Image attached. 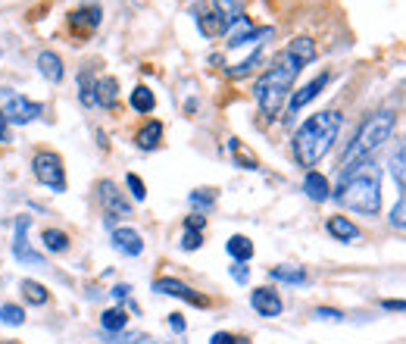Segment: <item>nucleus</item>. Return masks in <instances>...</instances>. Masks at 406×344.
Segmentation results:
<instances>
[{
  "instance_id": "nucleus-20",
  "label": "nucleus",
  "mask_w": 406,
  "mask_h": 344,
  "mask_svg": "<svg viewBox=\"0 0 406 344\" xmlns=\"http://www.w3.org/2000/svg\"><path fill=\"white\" fill-rule=\"evenodd\" d=\"M269 275L275 282H288V285H307L309 282L307 269H300V266H272Z\"/></svg>"
},
{
  "instance_id": "nucleus-30",
  "label": "nucleus",
  "mask_w": 406,
  "mask_h": 344,
  "mask_svg": "<svg viewBox=\"0 0 406 344\" xmlns=\"http://www.w3.org/2000/svg\"><path fill=\"white\" fill-rule=\"evenodd\" d=\"M228 148H231V153H235V157H238V160H241V163H244V170H259V166H257V157L244 150L238 138H231V141H228Z\"/></svg>"
},
{
  "instance_id": "nucleus-7",
  "label": "nucleus",
  "mask_w": 406,
  "mask_h": 344,
  "mask_svg": "<svg viewBox=\"0 0 406 344\" xmlns=\"http://www.w3.org/2000/svg\"><path fill=\"white\" fill-rule=\"evenodd\" d=\"M28 225H32V216L16 219V229H13V260L25 263V266H47L44 257L38 251H32V244H28Z\"/></svg>"
},
{
  "instance_id": "nucleus-9",
  "label": "nucleus",
  "mask_w": 406,
  "mask_h": 344,
  "mask_svg": "<svg viewBox=\"0 0 406 344\" xmlns=\"http://www.w3.org/2000/svg\"><path fill=\"white\" fill-rule=\"evenodd\" d=\"M194 19H197L200 32L207 35V38H216V35H226V32H228L226 19H222L219 13H216V6H213V4H200V6H194Z\"/></svg>"
},
{
  "instance_id": "nucleus-12",
  "label": "nucleus",
  "mask_w": 406,
  "mask_h": 344,
  "mask_svg": "<svg viewBox=\"0 0 406 344\" xmlns=\"http://www.w3.org/2000/svg\"><path fill=\"white\" fill-rule=\"evenodd\" d=\"M113 247L125 257H141L144 254V238L137 235L135 229H113Z\"/></svg>"
},
{
  "instance_id": "nucleus-11",
  "label": "nucleus",
  "mask_w": 406,
  "mask_h": 344,
  "mask_svg": "<svg viewBox=\"0 0 406 344\" xmlns=\"http://www.w3.org/2000/svg\"><path fill=\"white\" fill-rule=\"evenodd\" d=\"M97 197H100V203L106 207V213H116V216H128V213H132L128 201L122 197V191L113 185L110 179H104V182L97 185Z\"/></svg>"
},
{
  "instance_id": "nucleus-32",
  "label": "nucleus",
  "mask_w": 406,
  "mask_h": 344,
  "mask_svg": "<svg viewBox=\"0 0 406 344\" xmlns=\"http://www.w3.org/2000/svg\"><path fill=\"white\" fill-rule=\"evenodd\" d=\"M200 244H203V235H200V232L185 229V235H181V247H185V251H197Z\"/></svg>"
},
{
  "instance_id": "nucleus-38",
  "label": "nucleus",
  "mask_w": 406,
  "mask_h": 344,
  "mask_svg": "<svg viewBox=\"0 0 406 344\" xmlns=\"http://www.w3.org/2000/svg\"><path fill=\"white\" fill-rule=\"evenodd\" d=\"M381 307L390 313H406V301H381Z\"/></svg>"
},
{
  "instance_id": "nucleus-33",
  "label": "nucleus",
  "mask_w": 406,
  "mask_h": 344,
  "mask_svg": "<svg viewBox=\"0 0 406 344\" xmlns=\"http://www.w3.org/2000/svg\"><path fill=\"white\" fill-rule=\"evenodd\" d=\"M313 316H316V319H328V323H338L344 313H340V310H331V307H316Z\"/></svg>"
},
{
  "instance_id": "nucleus-41",
  "label": "nucleus",
  "mask_w": 406,
  "mask_h": 344,
  "mask_svg": "<svg viewBox=\"0 0 406 344\" xmlns=\"http://www.w3.org/2000/svg\"><path fill=\"white\" fill-rule=\"evenodd\" d=\"M0 344H13V341H0Z\"/></svg>"
},
{
  "instance_id": "nucleus-19",
  "label": "nucleus",
  "mask_w": 406,
  "mask_h": 344,
  "mask_svg": "<svg viewBox=\"0 0 406 344\" xmlns=\"http://www.w3.org/2000/svg\"><path fill=\"white\" fill-rule=\"evenodd\" d=\"M226 251H228V257L235 260V263H247L253 257V241L247 235H231L228 244H226Z\"/></svg>"
},
{
  "instance_id": "nucleus-3",
  "label": "nucleus",
  "mask_w": 406,
  "mask_h": 344,
  "mask_svg": "<svg viewBox=\"0 0 406 344\" xmlns=\"http://www.w3.org/2000/svg\"><path fill=\"white\" fill-rule=\"evenodd\" d=\"M338 131H340V113H338V109H322V113L309 116V119L303 122V126L297 129V135H294L297 163L307 166V170H313L319 160L331 150Z\"/></svg>"
},
{
  "instance_id": "nucleus-23",
  "label": "nucleus",
  "mask_w": 406,
  "mask_h": 344,
  "mask_svg": "<svg viewBox=\"0 0 406 344\" xmlns=\"http://www.w3.org/2000/svg\"><path fill=\"white\" fill-rule=\"evenodd\" d=\"M132 107L137 109V113H154V107H156L154 91H150L147 85H137L132 91Z\"/></svg>"
},
{
  "instance_id": "nucleus-36",
  "label": "nucleus",
  "mask_w": 406,
  "mask_h": 344,
  "mask_svg": "<svg viewBox=\"0 0 406 344\" xmlns=\"http://www.w3.org/2000/svg\"><path fill=\"white\" fill-rule=\"evenodd\" d=\"M209 344H238V338L231 332H216L213 338H209Z\"/></svg>"
},
{
  "instance_id": "nucleus-8",
  "label": "nucleus",
  "mask_w": 406,
  "mask_h": 344,
  "mask_svg": "<svg viewBox=\"0 0 406 344\" xmlns=\"http://www.w3.org/2000/svg\"><path fill=\"white\" fill-rule=\"evenodd\" d=\"M154 291L156 295H169V297H178V301L185 304H194V307H209V301L203 295L191 288V285H185L181 279H172V275H163V279L154 282Z\"/></svg>"
},
{
  "instance_id": "nucleus-29",
  "label": "nucleus",
  "mask_w": 406,
  "mask_h": 344,
  "mask_svg": "<svg viewBox=\"0 0 406 344\" xmlns=\"http://www.w3.org/2000/svg\"><path fill=\"white\" fill-rule=\"evenodd\" d=\"M213 203H216V191H209V188H200V191L191 194V207L197 210V213H207Z\"/></svg>"
},
{
  "instance_id": "nucleus-27",
  "label": "nucleus",
  "mask_w": 406,
  "mask_h": 344,
  "mask_svg": "<svg viewBox=\"0 0 406 344\" xmlns=\"http://www.w3.org/2000/svg\"><path fill=\"white\" fill-rule=\"evenodd\" d=\"M0 323H4V326H23L25 323V310L19 304H4V307H0Z\"/></svg>"
},
{
  "instance_id": "nucleus-2",
  "label": "nucleus",
  "mask_w": 406,
  "mask_h": 344,
  "mask_svg": "<svg viewBox=\"0 0 406 344\" xmlns=\"http://www.w3.org/2000/svg\"><path fill=\"white\" fill-rule=\"evenodd\" d=\"M338 203L353 213L362 216H379L381 210V170L372 160H362V163L344 166L338 179Z\"/></svg>"
},
{
  "instance_id": "nucleus-34",
  "label": "nucleus",
  "mask_w": 406,
  "mask_h": 344,
  "mask_svg": "<svg viewBox=\"0 0 406 344\" xmlns=\"http://www.w3.org/2000/svg\"><path fill=\"white\" fill-rule=\"evenodd\" d=\"M231 279H235V282H241V285H247V279H250V269L244 266V263H235V266H231Z\"/></svg>"
},
{
  "instance_id": "nucleus-14",
  "label": "nucleus",
  "mask_w": 406,
  "mask_h": 344,
  "mask_svg": "<svg viewBox=\"0 0 406 344\" xmlns=\"http://www.w3.org/2000/svg\"><path fill=\"white\" fill-rule=\"evenodd\" d=\"M325 229H328V235H331V238H338V241H350V244H357V241L362 238V232L357 229V223H350L347 216H331Z\"/></svg>"
},
{
  "instance_id": "nucleus-16",
  "label": "nucleus",
  "mask_w": 406,
  "mask_h": 344,
  "mask_svg": "<svg viewBox=\"0 0 406 344\" xmlns=\"http://www.w3.org/2000/svg\"><path fill=\"white\" fill-rule=\"evenodd\" d=\"M38 72L47 78L50 85H56V82H63V72L66 69H63V60L54 54V50H41L38 54Z\"/></svg>"
},
{
  "instance_id": "nucleus-21",
  "label": "nucleus",
  "mask_w": 406,
  "mask_h": 344,
  "mask_svg": "<svg viewBox=\"0 0 406 344\" xmlns=\"http://www.w3.org/2000/svg\"><path fill=\"white\" fill-rule=\"evenodd\" d=\"M100 326L106 328V332H122V328L128 326V316L122 307H110V310L100 313Z\"/></svg>"
},
{
  "instance_id": "nucleus-39",
  "label": "nucleus",
  "mask_w": 406,
  "mask_h": 344,
  "mask_svg": "<svg viewBox=\"0 0 406 344\" xmlns=\"http://www.w3.org/2000/svg\"><path fill=\"white\" fill-rule=\"evenodd\" d=\"M128 291H132L128 285H116V288H113V297H116V301H128Z\"/></svg>"
},
{
  "instance_id": "nucleus-26",
  "label": "nucleus",
  "mask_w": 406,
  "mask_h": 344,
  "mask_svg": "<svg viewBox=\"0 0 406 344\" xmlns=\"http://www.w3.org/2000/svg\"><path fill=\"white\" fill-rule=\"evenodd\" d=\"M209 4L216 6V13H219L222 19H226V25L231 28L238 19H241V10H238V0H209Z\"/></svg>"
},
{
  "instance_id": "nucleus-17",
  "label": "nucleus",
  "mask_w": 406,
  "mask_h": 344,
  "mask_svg": "<svg viewBox=\"0 0 406 344\" xmlns=\"http://www.w3.org/2000/svg\"><path fill=\"white\" fill-rule=\"evenodd\" d=\"M135 141H137V148H141V150H156V148H159V141H163V122L150 119L147 126L137 131Z\"/></svg>"
},
{
  "instance_id": "nucleus-22",
  "label": "nucleus",
  "mask_w": 406,
  "mask_h": 344,
  "mask_svg": "<svg viewBox=\"0 0 406 344\" xmlns=\"http://www.w3.org/2000/svg\"><path fill=\"white\" fill-rule=\"evenodd\" d=\"M41 241H44V247L50 254L69 251V235H66V232H60V229H44V232H41Z\"/></svg>"
},
{
  "instance_id": "nucleus-10",
  "label": "nucleus",
  "mask_w": 406,
  "mask_h": 344,
  "mask_svg": "<svg viewBox=\"0 0 406 344\" xmlns=\"http://www.w3.org/2000/svg\"><path fill=\"white\" fill-rule=\"evenodd\" d=\"M250 307L259 313V316H266V319L281 316V310H285L278 291H272V288H257V291H253V295H250Z\"/></svg>"
},
{
  "instance_id": "nucleus-5",
  "label": "nucleus",
  "mask_w": 406,
  "mask_h": 344,
  "mask_svg": "<svg viewBox=\"0 0 406 344\" xmlns=\"http://www.w3.org/2000/svg\"><path fill=\"white\" fill-rule=\"evenodd\" d=\"M32 170H35V179L41 185H47L50 191L56 194L66 191V170H63V157L56 150H38L32 160Z\"/></svg>"
},
{
  "instance_id": "nucleus-13",
  "label": "nucleus",
  "mask_w": 406,
  "mask_h": 344,
  "mask_svg": "<svg viewBox=\"0 0 406 344\" xmlns=\"http://www.w3.org/2000/svg\"><path fill=\"white\" fill-rule=\"evenodd\" d=\"M325 85H328V72H319V76H316L309 85H303L297 94H291V100H288V109H291V113H297V109H303V107L309 104V100L316 97L319 91H322Z\"/></svg>"
},
{
  "instance_id": "nucleus-18",
  "label": "nucleus",
  "mask_w": 406,
  "mask_h": 344,
  "mask_svg": "<svg viewBox=\"0 0 406 344\" xmlns=\"http://www.w3.org/2000/svg\"><path fill=\"white\" fill-rule=\"evenodd\" d=\"M100 22V6H88V10H75L69 16V28L75 32H94Z\"/></svg>"
},
{
  "instance_id": "nucleus-15",
  "label": "nucleus",
  "mask_w": 406,
  "mask_h": 344,
  "mask_svg": "<svg viewBox=\"0 0 406 344\" xmlns=\"http://www.w3.org/2000/svg\"><path fill=\"white\" fill-rule=\"evenodd\" d=\"M303 191H307V197H309V201H316V203H322V201H328V197H331L328 179H325L322 172H316V170L307 172V179H303Z\"/></svg>"
},
{
  "instance_id": "nucleus-6",
  "label": "nucleus",
  "mask_w": 406,
  "mask_h": 344,
  "mask_svg": "<svg viewBox=\"0 0 406 344\" xmlns=\"http://www.w3.org/2000/svg\"><path fill=\"white\" fill-rule=\"evenodd\" d=\"M0 113H4L6 122H13V126H28L32 119L41 116V104L28 100L25 94H19V91H4V88H0Z\"/></svg>"
},
{
  "instance_id": "nucleus-25",
  "label": "nucleus",
  "mask_w": 406,
  "mask_h": 344,
  "mask_svg": "<svg viewBox=\"0 0 406 344\" xmlns=\"http://www.w3.org/2000/svg\"><path fill=\"white\" fill-rule=\"evenodd\" d=\"M23 295H25V301L28 304H47L50 301V295H47V288L41 282H35V279H25L23 282Z\"/></svg>"
},
{
  "instance_id": "nucleus-24",
  "label": "nucleus",
  "mask_w": 406,
  "mask_h": 344,
  "mask_svg": "<svg viewBox=\"0 0 406 344\" xmlns=\"http://www.w3.org/2000/svg\"><path fill=\"white\" fill-rule=\"evenodd\" d=\"M116 94H119V85H116V78H100L97 82V104L100 107H116Z\"/></svg>"
},
{
  "instance_id": "nucleus-28",
  "label": "nucleus",
  "mask_w": 406,
  "mask_h": 344,
  "mask_svg": "<svg viewBox=\"0 0 406 344\" xmlns=\"http://www.w3.org/2000/svg\"><path fill=\"white\" fill-rule=\"evenodd\" d=\"M390 175H394L397 185L406 188V144L394 153V160H390Z\"/></svg>"
},
{
  "instance_id": "nucleus-4",
  "label": "nucleus",
  "mask_w": 406,
  "mask_h": 344,
  "mask_svg": "<svg viewBox=\"0 0 406 344\" xmlns=\"http://www.w3.org/2000/svg\"><path fill=\"white\" fill-rule=\"evenodd\" d=\"M390 131H394V113H390V109H379V113H372V116H369V119L359 126L357 138H353V144L347 148L344 163H340V166H353V163H362V160H369V157H372V153L390 138Z\"/></svg>"
},
{
  "instance_id": "nucleus-1",
  "label": "nucleus",
  "mask_w": 406,
  "mask_h": 344,
  "mask_svg": "<svg viewBox=\"0 0 406 344\" xmlns=\"http://www.w3.org/2000/svg\"><path fill=\"white\" fill-rule=\"evenodd\" d=\"M313 60H316L313 38H294L278 57H275L272 66L259 76V82H257V100H259L263 116H269V119L278 116V109H281V104H285L288 94H291L300 69L307 63H313Z\"/></svg>"
},
{
  "instance_id": "nucleus-31",
  "label": "nucleus",
  "mask_w": 406,
  "mask_h": 344,
  "mask_svg": "<svg viewBox=\"0 0 406 344\" xmlns=\"http://www.w3.org/2000/svg\"><path fill=\"white\" fill-rule=\"evenodd\" d=\"M125 182H128V191H132L135 201H144V197H147V188H144V182L137 179L135 172H128V175H125Z\"/></svg>"
},
{
  "instance_id": "nucleus-40",
  "label": "nucleus",
  "mask_w": 406,
  "mask_h": 344,
  "mask_svg": "<svg viewBox=\"0 0 406 344\" xmlns=\"http://www.w3.org/2000/svg\"><path fill=\"white\" fill-rule=\"evenodd\" d=\"M6 126H10V122H6V116L0 113V144H6Z\"/></svg>"
},
{
  "instance_id": "nucleus-37",
  "label": "nucleus",
  "mask_w": 406,
  "mask_h": 344,
  "mask_svg": "<svg viewBox=\"0 0 406 344\" xmlns=\"http://www.w3.org/2000/svg\"><path fill=\"white\" fill-rule=\"evenodd\" d=\"M169 328H172V332H178V335L187 328V323L181 319V313H172V316H169Z\"/></svg>"
},
{
  "instance_id": "nucleus-35",
  "label": "nucleus",
  "mask_w": 406,
  "mask_h": 344,
  "mask_svg": "<svg viewBox=\"0 0 406 344\" xmlns=\"http://www.w3.org/2000/svg\"><path fill=\"white\" fill-rule=\"evenodd\" d=\"M203 225H207V219H203V213H194L185 219V229H194V232H203Z\"/></svg>"
}]
</instances>
